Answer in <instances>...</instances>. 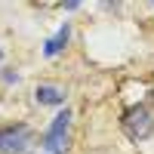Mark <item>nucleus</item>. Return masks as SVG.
Segmentation results:
<instances>
[{"mask_svg": "<svg viewBox=\"0 0 154 154\" xmlns=\"http://www.w3.org/2000/svg\"><path fill=\"white\" fill-rule=\"evenodd\" d=\"M68 126H71V111L65 108V111H59L56 117H53V123H49V130L43 133V151L46 154H65V148H68Z\"/></svg>", "mask_w": 154, "mask_h": 154, "instance_id": "nucleus-1", "label": "nucleus"}, {"mask_svg": "<svg viewBox=\"0 0 154 154\" xmlns=\"http://www.w3.org/2000/svg\"><path fill=\"white\" fill-rule=\"evenodd\" d=\"M120 126H123V133L130 136L133 142H142V139H148V136L154 133V117H151V111H148V108L136 105V108H130V111L123 114Z\"/></svg>", "mask_w": 154, "mask_h": 154, "instance_id": "nucleus-2", "label": "nucleus"}, {"mask_svg": "<svg viewBox=\"0 0 154 154\" xmlns=\"http://www.w3.org/2000/svg\"><path fill=\"white\" fill-rule=\"evenodd\" d=\"M28 145H31V126L25 123L0 126V151L3 154H22Z\"/></svg>", "mask_w": 154, "mask_h": 154, "instance_id": "nucleus-3", "label": "nucleus"}, {"mask_svg": "<svg viewBox=\"0 0 154 154\" xmlns=\"http://www.w3.org/2000/svg\"><path fill=\"white\" fill-rule=\"evenodd\" d=\"M68 37H71V25H62V28L49 37V40L43 43V56L46 59H53V56H59L62 49H65V43H68Z\"/></svg>", "mask_w": 154, "mask_h": 154, "instance_id": "nucleus-4", "label": "nucleus"}, {"mask_svg": "<svg viewBox=\"0 0 154 154\" xmlns=\"http://www.w3.org/2000/svg\"><path fill=\"white\" fill-rule=\"evenodd\" d=\"M34 99L40 102V105H65V93H62L59 86H53V83H40L34 89Z\"/></svg>", "mask_w": 154, "mask_h": 154, "instance_id": "nucleus-5", "label": "nucleus"}, {"mask_svg": "<svg viewBox=\"0 0 154 154\" xmlns=\"http://www.w3.org/2000/svg\"><path fill=\"white\" fill-rule=\"evenodd\" d=\"M80 3H83V0H62V6H65V9H77Z\"/></svg>", "mask_w": 154, "mask_h": 154, "instance_id": "nucleus-6", "label": "nucleus"}, {"mask_svg": "<svg viewBox=\"0 0 154 154\" xmlns=\"http://www.w3.org/2000/svg\"><path fill=\"white\" fill-rule=\"evenodd\" d=\"M0 59H3V53H0Z\"/></svg>", "mask_w": 154, "mask_h": 154, "instance_id": "nucleus-7", "label": "nucleus"}, {"mask_svg": "<svg viewBox=\"0 0 154 154\" xmlns=\"http://www.w3.org/2000/svg\"><path fill=\"white\" fill-rule=\"evenodd\" d=\"M151 3H154V0H151Z\"/></svg>", "mask_w": 154, "mask_h": 154, "instance_id": "nucleus-8", "label": "nucleus"}]
</instances>
